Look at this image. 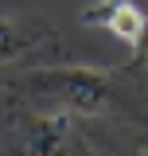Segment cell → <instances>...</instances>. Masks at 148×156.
<instances>
[{
    "mask_svg": "<svg viewBox=\"0 0 148 156\" xmlns=\"http://www.w3.org/2000/svg\"><path fill=\"white\" fill-rule=\"evenodd\" d=\"M148 74H132L129 66H23L12 78L8 98L39 109V113H66L78 121H125L148 129Z\"/></svg>",
    "mask_w": 148,
    "mask_h": 156,
    "instance_id": "1",
    "label": "cell"
},
{
    "mask_svg": "<svg viewBox=\"0 0 148 156\" xmlns=\"http://www.w3.org/2000/svg\"><path fill=\"white\" fill-rule=\"evenodd\" d=\"M78 20L86 27L109 31L113 39H121L132 51V58L125 62L132 74H148V12L136 0H90Z\"/></svg>",
    "mask_w": 148,
    "mask_h": 156,
    "instance_id": "2",
    "label": "cell"
},
{
    "mask_svg": "<svg viewBox=\"0 0 148 156\" xmlns=\"http://www.w3.org/2000/svg\"><path fill=\"white\" fill-rule=\"evenodd\" d=\"M55 23H47L43 16H23V12H0V66H16L27 55H39L47 47H58Z\"/></svg>",
    "mask_w": 148,
    "mask_h": 156,
    "instance_id": "3",
    "label": "cell"
}]
</instances>
